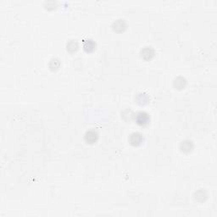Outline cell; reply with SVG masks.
Listing matches in <instances>:
<instances>
[{
    "label": "cell",
    "instance_id": "cell-4",
    "mask_svg": "<svg viewBox=\"0 0 217 217\" xmlns=\"http://www.w3.org/2000/svg\"><path fill=\"white\" fill-rule=\"evenodd\" d=\"M142 57L144 58V60H150L152 57L154 56V50L151 49V48H148V47H146L145 49H144L142 50Z\"/></svg>",
    "mask_w": 217,
    "mask_h": 217
},
{
    "label": "cell",
    "instance_id": "cell-7",
    "mask_svg": "<svg viewBox=\"0 0 217 217\" xmlns=\"http://www.w3.org/2000/svg\"><path fill=\"white\" fill-rule=\"evenodd\" d=\"M181 148H182V150L184 151V152H189V151H191L192 150V148H193L192 142H190V141H184V142H182V144H181Z\"/></svg>",
    "mask_w": 217,
    "mask_h": 217
},
{
    "label": "cell",
    "instance_id": "cell-5",
    "mask_svg": "<svg viewBox=\"0 0 217 217\" xmlns=\"http://www.w3.org/2000/svg\"><path fill=\"white\" fill-rule=\"evenodd\" d=\"M113 27L117 32H121L126 28V23L123 20H117L113 25Z\"/></svg>",
    "mask_w": 217,
    "mask_h": 217
},
{
    "label": "cell",
    "instance_id": "cell-3",
    "mask_svg": "<svg viewBox=\"0 0 217 217\" xmlns=\"http://www.w3.org/2000/svg\"><path fill=\"white\" fill-rule=\"evenodd\" d=\"M97 138H98V133L94 131H89L85 135V139L89 144L94 143L95 141L97 140Z\"/></svg>",
    "mask_w": 217,
    "mask_h": 217
},
{
    "label": "cell",
    "instance_id": "cell-6",
    "mask_svg": "<svg viewBox=\"0 0 217 217\" xmlns=\"http://www.w3.org/2000/svg\"><path fill=\"white\" fill-rule=\"evenodd\" d=\"M83 47H84V49L87 52H91V51H93L95 49L96 44H95V42L92 39H88V40L84 42Z\"/></svg>",
    "mask_w": 217,
    "mask_h": 217
},
{
    "label": "cell",
    "instance_id": "cell-8",
    "mask_svg": "<svg viewBox=\"0 0 217 217\" xmlns=\"http://www.w3.org/2000/svg\"><path fill=\"white\" fill-rule=\"evenodd\" d=\"M78 48V44L76 41H70L68 44H67V49L70 51V52H74L76 51Z\"/></svg>",
    "mask_w": 217,
    "mask_h": 217
},
{
    "label": "cell",
    "instance_id": "cell-2",
    "mask_svg": "<svg viewBox=\"0 0 217 217\" xmlns=\"http://www.w3.org/2000/svg\"><path fill=\"white\" fill-rule=\"evenodd\" d=\"M129 141L132 145L137 146V145H139V144L142 143V141H143V137H142V135H141L140 133L134 132L130 136Z\"/></svg>",
    "mask_w": 217,
    "mask_h": 217
},
{
    "label": "cell",
    "instance_id": "cell-9",
    "mask_svg": "<svg viewBox=\"0 0 217 217\" xmlns=\"http://www.w3.org/2000/svg\"><path fill=\"white\" fill-rule=\"evenodd\" d=\"M180 80L179 81V78H176L175 80V86L176 87L178 84H181V88H182V87H184V85L186 84V80L184 79V78H182V77H180Z\"/></svg>",
    "mask_w": 217,
    "mask_h": 217
},
{
    "label": "cell",
    "instance_id": "cell-1",
    "mask_svg": "<svg viewBox=\"0 0 217 217\" xmlns=\"http://www.w3.org/2000/svg\"><path fill=\"white\" fill-rule=\"evenodd\" d=\"M135 119H136V121H137V123L138 125L144 126V125L148 124V121H149V116H148V115L146 112L140 111V112H138L137 115H136Z\"/></svg>",
    "mask_w": 217,
    "mask_h": 217
}]
</instances>
